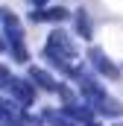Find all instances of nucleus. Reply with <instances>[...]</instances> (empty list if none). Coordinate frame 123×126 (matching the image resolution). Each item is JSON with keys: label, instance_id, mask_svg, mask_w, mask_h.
<instances>
[{"label": "nucleus", "instance_id": "3", "mask_svg": "<svg viewBox=\"0 0 123 126\" xmlns=\"http://www.w3.org/2000/svg\"><path fill=\"white\" fill-rule=\"evenodd\" d=\"M3 82H6V88L15 94V100L21 103V106H32L35 103V91H32V85L30 82H12V76H9V70H3Z\"/></svg>", "mask_w": 123, "mask_h": 126}, {"label": "nucleus", "instance_id": "12", "mask_svg": "<svg viewBox=\"0 0 123 126\" xmlns=\"http://www.w3.org/2000/svg\"><path fill=\"white\" fill-rule=\"evenodd\" d=\"M88 126H97V123H88Z\"/></svg>", "mask_w": 123, "mask_h": 126}, {"label": "nucleus", "instance_id": "9", "mask_svg": "<svg viewBox=\"0 0 123 126\" xmlns=\"http://www.w3.org/2000/svg\"><path fill=\"white\" fill-rule=\"evenodd\" d=\"M44 120L50 126H73V117H70L67 111H64V117H62V114H44Z\"/></svg>", "mask_w": 123, "mask_h": 126}, {"label": "nucleus", "instance_id": "1", "mask_svg": "<svg viewBox=\"0 0 123 126\" xmlns=\"http://www.w3.org/2000/svg\"><path fill=\"white\" fill-rule=\"evenodd\" d=\"M44 56H47L53 64H59L62 70H67V73H79V70L73 67V59H76V44L70 41V35H64L62 30H56L50 38H47Z\"/></svg>", "mask_w": 123, "mask_h": 126}, {"label": "nucleus", "instance_id": "11", "mask_svg": "<svg viewBox=\"0 0 123 126\" xmlns=\"http://www.w3.org/2000/svg\"><path fill=\"white\" fill-rule=\"evenodd\" d=\"M32 6H44V3H47V0H30Z\"/></svg>", "mask_w": 123, "mask_h": 126}, {"label": "nucleus", "instance_id": "6", "mask_svg": "<svg viewBox=\"0 0 123 126\" xmlns=\"http://www.w3.org/2000/svg\"><path fill=\"white\" fill-rule=\"evenodd\" d=\"M91 62H94L97 70H103V73H106V76H111V79H117V76H120V70L108 62V59H106V53H103V50H97V47L91 50Z\"/></svg>", "mask_w": 123, "mask_h": 126}, {"label": "nucleus", "instance_id": "8", "mask_svg": "<svg viewBox=\"0 0 123 126\" xmlns=\"http://www.w3.org/2000/svg\"><path fill=\"white\" fill-rule=\"evenodd\" d=\"M67 12L64 9H35L32 12V21H64Z\"/></svg>", "mask_w": 123, "mask_h": 126}, {"label": "nucleus", "instance_id": "10", "mask_svg": "<svg viewBox=\"0 0 123 126\" xmlns=\"http://www.w3.org/2000/svg\"><path fill=\"white\" fill-rule=\"evenodd\" d=\"M76 24H79V32H82V35H88V21H85V12H79V15H76Z\"/></svg>", "mask_w": 123, "mask_h": 126}, {"label": "nucleus", "instance_id": "4", "mask_svg": "<svg viewBox=\"0 0 123 126\" xmlns=\"http://www.w3.org/2000/svg\"><path fill=\"white\" fill-rule=\"evenodd\" d=\"M0 114H3V126H24L27 123L24 109H18V103H12V100H3Z\"/></svg>", "mask_w": 123, "mask_h": 126}, {"label": "nucleus", "instance_id": "7", "mask_svg": "<svg viewBox=\"0 0 123 126\" xmlns=\"http://www.w3.org/2000/svg\"><path fill=\"white\" fill-rule=\"evenodd\" d=\"M30 79H32V82H38L41 88H47V91H59L56 79H53L47 70H41V67H30Z\"/></svg>", "mask_w": 123, "mask_h": 126}, {"label": "nucleus", "instance_id": "2", "mask_svg": "<svg viewBox=\"0 0 123 126\" xmlns=\"http://www.w3.org/2000/svg\"><path fill=\"white\" fill-rule=\"evenodd\" d=\"M0 21H3L6 50H9L18 62H30V50H27V44H24V27H21V21H18L9 9H3V12H0Z\"/></svg>", "mask_w": 123, "mask_h": 126}, {"label": "nucleus", "instance_id": "5", "mask_svg": "<svg viewBox=\"0 0 123 126\" xmlns=\"http://www.w3.org/2000/svg\"><path fill=\"white\" fill-rule=\"evenodd\" d=\"M91 103H94V109L103 111V114H111V117H120V114H123V106L117 103V100H111L108 94H97Z\"/></svg>", "mask_w": 123, "mask_h": 126}]
</instances>
